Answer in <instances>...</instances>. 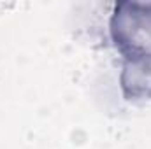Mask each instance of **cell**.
<instances>
[{"label":"cell","instance_id":"1","mask_svg":"<svg viewBox=\"0 0 151 149\" xmlns=\"http://www.w3.org/2000/svg\"><path fill=\"white\" fill-rule=\"evenodd\" d=\"M111 19L116 47L128 60L125 74H132L123 88H134L132 95L146 84V95H151V4L121 2L116 4Z\"/></svg>","mask_w":151,"mask_h":149}]
</instances>
